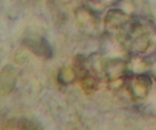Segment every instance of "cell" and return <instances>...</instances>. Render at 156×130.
<instances>
[{
	"label": "cell",
	"mask_w": 156,
	"mask_h": 130,
	"mask_svg": "<svg viewBox=\"0 0 156 130\" xmlns=\"http://www.w3.org/2000/svg\"><path fill=\"white\" fill-rule=\"evenodd\" d=\"M24 44L35 54L46 58H50L53 55V51L50 44L44 37H41L40 39L37 40L25 39L24 40Z\"/></svg>",
	"instance_id": "1"
},
{
	"label": "cell",
	"mask_w": 156,
	"mask_h": 130,
	"mask_svg": "<svg viewBox=\"0 0 156 130\" xmlns=\"http://www.w3.org/2000/svg\"><path fill=\"white\" fill-rule=\"evenodd\" d=\"M89 1L93 2H100L101 0H89Z\"/></svg>",
	"instance_id": "2"
}]
</instances>
